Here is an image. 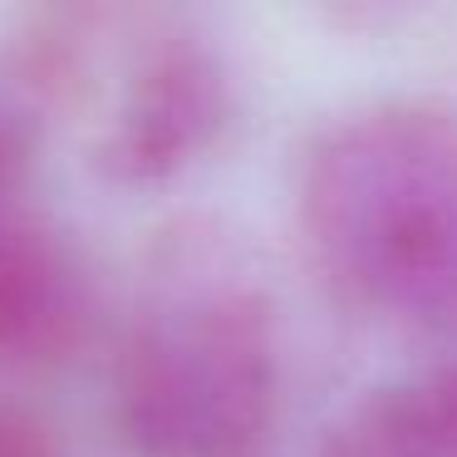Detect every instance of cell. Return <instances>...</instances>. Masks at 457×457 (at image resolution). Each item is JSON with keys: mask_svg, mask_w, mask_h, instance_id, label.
I'll list each match as a JSON object with an SVG mask.
<instances>
[{"mask_svg": "<svg viewBox=\"0 0 457 457\" xmlns=\"http://www.w3.org/2000/svg\"><path fill=\"white\" fill-rule=\"evenodd\" d=\"M0 457H70V453L45 418H35L15 398H0Z\"/></svg>", "mask_w": 457, "mask_h": 457, "instance_id": "obj_6", "label": "cell"}, {"mask_svg": "<svg viewBox=\"0 0 457 457\" xmlns=\"http://www.w3.org/2000/svg\"><path fill=\"white\" fill-rule=\"evenodd\" d=\"M295 221L339 305L457 345V104L388 94L300 153Z\"/></svg>", "mask_w": 457, "mask_h": 457, "instance_id": "obj_2", "label": "cell"}, {"mask_svg": "<svg viewBox=\"0 0 457 457\" xmlns=\"http://www.w3.org/2000/svg\"><path fill=\"white\" fill-rule=\"evenodd\" d=\"M286 418L280 305L212 217L153 237L113 349V428L133 457H270Z\"/></svg>", "mask_w": 457, "mask_h": 457, "instance_id": "obj_1", "label": "cell"}, {"mask_svg": "<svg viewBox=\"0 0 457 457\" xmlns=\"http://www.w3.org/2000/svg\"><path fill=\"white\" fill-rule=\"evenodd\" d=\"M21 129H64L113 187H158L217 148L231 70L197 21L153 5H50L11 50Z\"/></svg>", "mask_w": 457, "mask_h": 457, "instance_id": "obj_3", "label": "cell"}, {"mask_svg": "<svg viewBox=\"0 0 457 457\" xmlns=\"http://www.w3.org/2000/svg\"><path fill=\"white\" fill-rule=\"evenodd\" d=\"M94 286L60 227L0 202V369H54L84 345Z\"/></svg>", "mask_w": 457, "mask_h": 457, "instance_id": "obj_4", "label": "cell"}, {"mask_svg": "<svg viewBox=\"0 0 457 457\" xmlns=\"http://www.w3.org/2000/svg\"><path fill=\"white\" fill-rule=\"evenodd\" d=\"M315 457H457V359L369 388Z\"/></svg>", "mask_w": 457, "mask_h": 457, "instance_id": "obj_5", "label": "cell"}, {"mask_svg": "<svg viewBox=\"0 0 457 457\" xmlns=\"http://www.w3.org/2000/svg\"><path fill=\"white\" fill-rule=\"evenodd\" d=\"M25 158H30V133H25L21 119H15V113L0 104V202L15 192Z\"/></svg>", "mask_w": 457, "mask_h": 457, "instance_id": "obj_7", "label": "cell"}]
</instances>
